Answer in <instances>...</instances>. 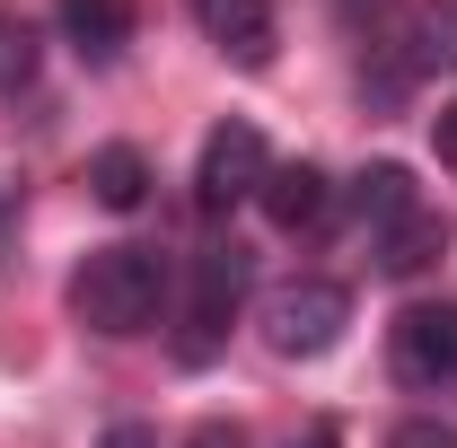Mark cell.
Returning <instances> with one entry per match:
<instances>
[{"label": "cell", "mask_w": 457, "mask_h": 448, "mask_svg": "<svg viewBox=\"0 0 457 448\" xmlns=\"http://www.w3.org/2000/svg\"><path fill=\"white\" fill-rule=\"evenodd\" d=\"M168 308V264L159 246H97L79 273H71V317L97 326V335H150Z\"/></svg>", "instance_id": "6da1fadb"}, {"label": "cell", "mask_w": 457, "mask_h": 448, "mask_svg": "<svg viewBox=\"0 0 457 448\" xmlns=\"http://www.w3.org/2000/svg\"><path fill=\"white\" fill-rule=\"evenodd\" d=\"M343 326H352V290L326 281V273L282 281V290L264 299V343H273L282 361H326L343 343Z\"/></svg>", "instance_id": "7a4b0ae2"}, {"label": "cell", "mask_w": 457, "mask_h": 448, "mask_svg": "<svg viewBox=\"0 0 457 448\" xmlns=\"http://www.w3.org/2000/svg\"><path fill=\"white\" fill-rule=\"evenodd\" d=\"M246 281H255L246 246H203V255H194L185 335H176V352H185V361H212V352H220V335L237 326V308H246Z\"/></svg>", "instance_id": "3957f363"}, {"label": "cell", "mask_w": 457, "mask_h": 448, "mask_svg": "<svg viewBox=\"0 0 457 448\" xmlns=\"http://www.w3.org/2000/svg\"><path fill=\"white\" fill-rule=\"evenodd\" d=\"M387 369L404 387H449L457 378V299H422L387 326Z\"/></svg>", "instance_id": "277c9868"}, {"label": "cell", "mask_w": 457, "mask_h": 448, "mask_svg": "<svg viewBox=\"0 0 457 448\" xmlns=\"http://www.w3.org/2000/svg\"><path fill=\"white\" fill-rule=\"evenodd\" d=\"M255 185H264V132L255 123H220L212 141H203V168H194V212H237V203H255Z\"/></svg>", "instance_id": "5b68a950"}, {"label": "cell", "mask_w": 457, "mask_h": 448, "mask_svg": "<svg viewBox=\"0 0 457 448\" xmlns=\"http://www.w3.org/2000/svg\"><path fill=\"white\" fill-rule=\"evenodd\" d=\"M185 9H194V27H203L237 71H264V62H273V36H282V27H273V0H185Z\"/></svg>", "instance_id": "8992f818"}, {"label": "cell", "mask_w": 457, "mask_h": 448, "mask_svg": "<svg viewBox=\"0 0 457 448\" xmlns=\"http://www.w3.org/2000/svg\"><path fill=\"white\" fill-rule=\"evenodd\" d=\"M255 203H264V220L282 228V237H299V228H317V220H326L335 185H326V168H317V159H290V168H264Z\"/></svg>", "instance_id": "52a82bcc"}, {"label": "cell", "mask_w": 457, "mask_h": 448, "mask_svg": "<svg viewBox=\"0 0 457 448\" xmlns=\"http://www.w3.org/2000/svg\"><path fill=\"white\" fill-rule=\"evenodd\" d=\"M370 246H378V273H387V281H413L422 264H440V255H449V220L422 203V212H404L396 228H378Z\"/></svg>", "instance_id": "ba28073f"}, {"label": "cell", "mask_w": 457, "mask_h": 448, "mask_svg": "<svg viewBox=\"0 0 457 448\" xmlns=\"http://www.w3.org/2000/svg\"><path fill=\"white\" fill-rule=\"evenodd\" d=\"M54 18L88 62H114L132 45V0H54Z\"/></svg>", "instance_id": "9c48e42d"}, {"label": "cell", "mask_w": 457, "mask_h": 448, "mask_svg": "<svg viewBox=\"0 0 457 448\" xmlns=\"http://www.w3.org/2000/svg\"><path fill=\"white\" fill-rule=\"evenodd\" d=\"M352 212H361V228L378 237V228H396L404 212H422V194H413V168H396V159H378V168L352 176Z\"/></svg>", "instance_id": "30bf717a"}, {"label": "cell", "mask_w": 457, "mask_h": 448, "mask_svg": "<svg viewBox=\"0 0 457 448\" xmlns=\"http://www.w3.org/2000/svg\"><path fill=\"white\" fill-rule=\"evenodd\" d=\"M404 71L431 79V71H457V0H422L413 27H404Z\"/></svg>", "instance_id": "8fae6325"}, {"label": "cell", "mask_w": 457, "mask_h": 448, "mask_svg": "<svg viewBox=\"0 0 457 448\" xmlns=\"http://www.w3.org/2000/svg\"><path fill=\"white\" fill-rule=\"evenodd\" d=\"M88 194H97L106 212H141V203H150V159H141L132 141H106V150L88 159Z\"/></svg>", "instance_id": "7c38bea8"}, {"label": "cell", "mask_w": 457, "mask_h": 448, "mask_svg": "<svg viewBox=\"0 0 457 448\" xmlns=\"http://www.w3.org/2000/svg\"><path fill=\"white\" fill-rule=\"evenodd\" d=\"M36 62H45V36H36V18L0 0V97H18V88L36 79Z\"/></svg>", "instance_id": "4fadbf2b"}, {"label": "cell", "mask_w": 457, "mask_h": 448, "mask_svg": "<svg viewBox=\"0 0 457 448\" xmlns=\"http://www.w3.org/2000/svg\"><path fill=\"white\" fill-rule=\"evenodd\" d=\"M387 448H457V422H431V413H413L387 431Z\"/></svg>", "instance_id": "5bb4252c"}, {"label": "cell", "mask_w": 457, "mask_h": 448, "mask_svg": "<svg viewBox=\"0 0 457 448\" xmlns=\"http://www.w3.org/2000/svg\"><path fill=\"white\" fill-rule=\"evenodd\" d=\"M185 448H246V431H237V422H220V413H212V422H194V431H185Z\"/></svg>", "instance_id": "9a60e30c"}, {"label": "cell", "mask_w": 457, "mask_h": 448, "mask_svg": "<svg viewBox=\"0 0 457 448\" xmlns=\"http://www.w3.org/2000/svg\"><path fill=\"white\" fill-rule=\"evenodd\" d=\"M431 150H440V159H449V168H457V97H449V106H440V114H431Z\"/></svg>", "instance_id": "2e32d148"}, {"label": "cell", "mask_w": 457, "mask_h": 448, "mask_svg": "<svg viewBox=\"0 0 457 448\" xmlns=\"http://www.w3.org/2000/svg\"><path fill=\"white\" fill-rule=\"evenodd\" d=\"M97 448H159V431H150V422H114Z\"/></svg>", "instance_id": "e0dca14e"}, {"label": "cell", "mask_w": 457, "mask_h": 448, "mask_svg": "<svg viewBox=\"0 0 457 448\" xmlns=\"http://www.w3.org/2000/svg\"><path fill=\"white\" fill-rule=\"evenodd\" d=\"M290 448H343V431H335V422H308V431H299Z\"/></svg>", "instance_id": "ac0fdd59"}]
</instances>
